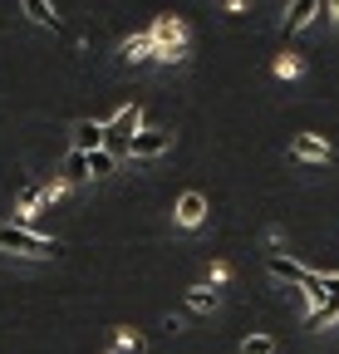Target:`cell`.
I'll list each match as a JSON object with an SVG mask.
<instances>
[{
    "label": "cell",
    "instance_id": "6da1fadb",
    "mask_svg": "<svg viewBox=\"0 0 339 354\" xmlns=\"http://www.w3.org/2000/svg\"><path fill=\"white\" fill-rule=\"evenodd\" d=\"M148 35H153V59H162V64H182L187 59V25L177 15H157Z\"/></svg>",
    "mask_w": 339,
    "mask_h": 354
},
{
    "label": "cell",
    "instance_id": "7a4b0ae2",
    "mask_svg": "<svg viewBox=\"0 0 339 354\" xmlns=\"http://www.w3.org/2000/svg\"><path fill=\"white\" fill-rule=\"evenodd\" d=\"M0 251H10V256H59V241H50V236H39V232H30V227H0Z\"/></svg>",
    "mask_w": 339,
    "mask_h": 354
},
{
    "label": "cell",
    "instance_id": "3957f363",
    "mask_svg": "<svg viewBox=\"0 0 339 354\" xmlns=\"http://www.w3.org/2000/svg\"><path fill=\"white\" fill-rule=\"evenodd\" d=\"M143 133V109L138 104H128V109H118L108 123H104V148L118 158V153H128V143Z\"/></svg>",
    "mask_w": 339,
    "mask_h": 354
},
{
    "label": "cell",
    "instance_id": "277c9868",
    "mask_svg": "<svg viewBox=\"0 0 339 354\" xmlns=\"http://www.w3.org/2000/svg\"><path fill=\"white\" fill-rule=\"evenodd\" d=\"M167 148H173V133H162V128H143L138 138L128 143V158H133V162H153V158H162Z\"/></svg>",
    "mask_w": 339,
    "mask_h": 354
},
{
    "label": "cell",
    "instance_id": "5b68a950",
    "mask_svg": "<svg viewBox=\"0 0 339 354\" xmlns=\"http://www.w3.org/2000/svg\"><path fill=\"white\" fill-rule=\"evenodd\" d=\"M325 15V0H290L285 6V30H305Z\"/></svg>",
    "mask_w": 339,
    "mask_h": 354
},
{
    "label": "cell",
    "instance_id": "8992f818",
    "mask_svg": "<svg viewBox=\"0 0 339 354\" xmlns=\"http://www.w3.org/2000/svg\"><path fill=\"white\" fill-rule=\"evenodd\" d=\"M266 271H271L275 281H290V286H305V281H310V271H305L300 261H290V256H271Z\"/></svg>",
    "mask_w": 339,
    "mask_h": 354
},
{
    "label": "cell",
    "instance_id": "52a82bcc",
    "mask_svg": "<svg viewBox=\"0 0 339 354\" xmlns=\"http://www.w3.org/2000/svg\"><path fill=\"white\" fill-rule=\"evenodd\" d=\"M177 221H182V227H202V221H206V197L202 192H182L177 197Z\"/></svg>",
    "mask_w": 339,
    "mask_h": 354
},
{
    "label": "cell",
    "instance_id": "ba28073f",
    "mask_svg": "<svg viewBox=\"0 0 339 354\" xmlns=\"http://www.w3.org/2000/svg\"><path fill=\"white\" fill-rule=\"evenodd\" d=\"M290 153H295V158H310V162H329V143L315 138V133H295Z\"/></svg>",
    "mask_w": 339,
    "mask_h": 354
},
{
    "label": "cell",
    "instance_id": "9c48e42d",
    "mask_svg": "<svg viewBox=\"0 0 339 354\" xmlns=\"http://www.w3.org/2000/svg\"><path fill=\"white\" fill-rule=\"evenodd\" d=\"M104 148V123H74V153H99Z\"/></svg>",
    "mask_w": 339,
    "mask_h": 354
},
{
    "label": "cell",
    "instance_id": "30bf717a",
    "mask_svg": "<svg viewBox=\"0 0 339 354\" xmlns=\"http://www.w3.org/2000/svg\"><path fill=\"white\" fill-rule=\"evenodd\" d=\"M123 59H128V64H138V59H153V35H148V30L128 35V39H123Z\"/></svg>",
    "mask_w": 339,
    "mask_h": 354
},
{
    "label": "cell",
    "instance_id": "8fae6325",
    "mask_svg": "<svg viewBox=\"0 0 339 354\" xmlns=\"http://www.w3.org/2000/svg\"><path fill=\"white\" fill-rule=\"evenodd\" d=\"M84 177H89V153H74V148H69V158H64V183L74 187V183H84Z\"/></svg>",
    "mask_w": 339,
    "mask_h": 354
},
{
    "label": "cell",
    "instance_id": "7c38bea8",
    "mask_svg": "<svg viewBox=\"0 0 339 354\" xmlns=\"http://www.w3.org/2000/svg\"><path fill=\"white\" fill-rule=\"evenodd\" d=\"M20 6H25V15H30L35 25H59V15H55L50 0H20Z\"/></svg>",
    "mask_w": 339,
    "mask_h": 354
},
{
    "label": "cell",
    "instance_id": "4fadbf2b",
    "mask_svg": "<svg viewBox=\"0 0 339 354\" xmlns=\"http://www.w3.org/2000/svg\"><path fill=\"white\" fill-rule=\"evenodd\" d=\"M300 290H305V300H310V310H320V305H329V290H325V276H320V271H310V281H305Z\"/></svg>",
    "mask_w": 339,
    "mask_h": 354
},
{
    "label": "cell",
    "instance_id": "5bb4252c",
    "mask_svg": "<svg viewBox=\"0 0 339 354\" xmlns=\"http://www.w3.org/2000/svg\"><path fill=\"white\" fill-rule=\"evenodd\" d=\"M187 305H192V310H202V315H211V310H217V290L192 286V290H187Z\"/></svg>",
    "mask_w": 339,
    "mask_h": 354
},
{
    "label": "cell",
    "instance_id": "9a60e30c",
    "mask_svg": "<svg viewBox=\"0 0 339 354\" xmlns=\"http://www.w3.org/2000/svg\"><path fill=\"white\" fill-rule=\"evenodd\" d=\"M118 167V158L108 153V148H99V153H89V177H108Z\"/></svg>",
    "mask_w": 339,
    "mask_h": 354
},
{
    "label": "cell",
    "instance_id": "2e32d148",
    "mask_svg": "<svg viewBox=\"0 0 339 354\" xmlns=\"http://www.w3.org/2000/svg\"><path fill=\"white\" fill-rule=\"evenodd\" d=\"M275 74H280V79H300V74H305V59H300V55H280V59H275Z\"/></svg>",
    "mask_w": 339,
    "mask_h": 354
},
{
    "label": "cell",
    "instance_id": "e0dca14e",
    "mask_svg": "<svg viewBox=\"0 0 339 354\" xmlns=\"http://www.w3.org/2000/svg\"><path fill=\"white\" fill-rule=\"evenodd\" d=\"M241 354H275V339L271 335H246L241 339Z\"/></svg>",
    "mask_w": 339,
    "mask_h": 354
},
{
    "label": "cell",
    "instance_id": "ac0fdd59",
    "mask_svg": "<svg viewBox=\"0 0 339 354\" xmlns=\"http://www.w3.org/2000/svg\"><path fill=\"white\" fill-rule=\"evenodd\" d=\"M113 349H118V354H128V349H138V330H118Z\"/></svg>",
    "mask_w": 339,
    "mask_h": 354
},
{
    "label": "cell",
    "instance_id": "d6986e66",
    "mask_svg": "<svg viewBox=\"0 0 339 354\" xmlns=\"http://www.w3.org/2000/svg\"><path fill=\"white\" fill-rule=\"evenodd\" d=\"M64 192H69V183H64V177H55V183H50V187H45V202H59V197H64Z\"/></svg>",
    "mask_w": 339,
    "mask_h": 354
},
{
    "label": "cell",
    "instance_id": "ffe728a7",
    "mask_svg": "<svg viewBox=\"0 0 339 354\" xmlns=\"http://www.w3.org/2000/svg\"><path fill=\"white\" fill-rule=\"evenodd\" d=\"M329 15H334V20H339V0H329Z\"/></svg>",
    "mask_w": 339,
    "mask_h": 354
},
{
    "label": "cell",
    "instance_id": "44dd1931",
    "mask_svg": "<svg viewBox=\"0 0 339 354\" xmlns=\"http://www.w3.org/2000/svg\"><path fill=\"white\" fill-rule=\"evenodd\" d=\"M108 354H118V349H108Z\"/></svg>",
    "mask_w": 339,
    "mask_h": 354
}]
</instances>
